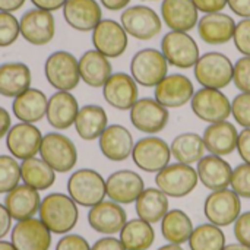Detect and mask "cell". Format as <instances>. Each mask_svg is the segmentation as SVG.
<instances>
[{"mask_svg":"<svg viewBox=\"0 0 250 250\" xmlns=\"http://www.w3.org/2000/svg\"><path fill=\"white\" fill-rule=\"evenodd\" d=\"M38 215L53 234L64 236L76 227L79 209L76 202L69 195L54 192L41 199Z\"/></svg>","mask_w":250,"mask_h":250,"instance_id":"cell-1","label":"cell"},{"mask_svg":"<svg viewBox=\"0 0 250 250\" xmlns=\"http://www.w3.org/2000/svg\"><path fill=\"white\" fill-rule=\"evenodd\" d=\"M67 195L78 207L92 208L107 196L104 177L92 168H79L67 180Z\"/></svg>","mask_w":250,"mask_h":250,"instance_id":"cell-2","label":"cell"},{"mask_svg":"<svg viewBox=\"0 0 250 250\" xmlns=\"http://www.w3.org/2000/svg\"><path fill=\"white\" fill-rule=\"evenodd\" d=\"M193 72L196 81L204 88L223 89L233 82L234 63L220 51H209L199 57Z\"/></svg>","mask_w":250,"mask_h":250,"instance_id":"cell-3","label":"cell"},{"mask_svg":"<svg viewBox=\"0 0 250 250\" xmlns=\"http://www.w3.org/2000/svg\"><path fill=\"white\" fill-rule=\"evenodd\" d=\"M40 157L56 173H69L78 163V149L73 141L66 135L50 132L42 136Z\"/></svg>","mask_w":250,"mask_h":250,"instance_id":"cell-4","label":"cell"},{"mask_svg":"<svg viewBox=\"0 0 250 250\" xmlns=\"http://www.w3.org/2000/svg\"><path fill=\"white\" fill-rule=\"evenodd\" d=\"M47 82L57 91H72L81 82L79 60L69 51L57 50L44 63Z\"/></svg>","mask_w":250,"mask_h":250,"instance_id":"cell-5","label":"cell"},{"mask_svg":"<svg viewBox=\"0 0 250 250\" xmlns=\"http://www.w3.org/2000/svg\"><path fill=\"white\" fill-rule=\"evenodd\" d=\"M130 75L138 85L155 88L168 75V62L157 48H142L130 60Z\"/></svg>","mask_w":250,"mask_h":250,"instance_id":"cell-6","label":"cell"},{"mask_svg":"<svg viewBox=\"0 0 250 250\" xmlns=\"http://www.w3.org/2000/svg\"><path fill=\"white\" fill-rule=\"evenodd\" d=\"M198 183L199 177L196 170L182 163L168 164L155 176L157 188L168 198H185L196 189Z\"/></svg>","mask_w":250,"mask_h":250,"instance_id":"cell-7","label":"cell"},{"mask_svg":"<svg viewBox=\"0 0 250 250\" xmlns=\"http://www.w3.org/2000/svg\"><path fill=\"white\" fill-rule=\"evenodd\" d=\"M120 23L127 35L141 41H149L155 38L163 29V19L160 15L152 7L145 4L126 7L122 12Z\"/></svg>","mask_w":250,"mask_h":250,"instance_id":"cell-8","label":"cell"},{"mask_svg":"<svg viewBox=\"0 0 250 250\" xmlns=\"http://www.w3.org/2000/svg\"><path fill=\"white\" fill-rule=\"evenodd\" d=\"M130 157L139 170L145 173L157 174L158 171H161L164 167L170 164L173 155H171L170 145L164 139L155 135H149L139 139L133 145V151Z\"/></svg>","mask_w":250,"mask_h":250,"instance_id":"cell-9","label":"cell"},{"mask_svg":"<svg viewBox=\"0 0 250 250\" xmlns=\"http://www.w3.org/2000/svg\"><path fill=\"white\" fill-rule=\"evenodd\" d=\"M204 214L208 223L218 227H229L242 214V198L231 189L211 192L204 204Z\"/></svg>","mask_w":250,"mask_h":250,"instance_id":"cell-10","label":"cell"},{"mask_svg":"<svg viewBox=\"0 0 250 250\" xmlns=\"http://www.w3.org/2000/svg\"><path fill=\"white\" fill-rule=\"evenodd\" d=\"M161 53L170 66L190 69L201 57L199 47L192 35L180 31H170L161 40Z\"/></svg>","mask_w":250,"mask_h":250,"instance_id":"cell-11","label":"cell"},{"mask_svg":"<svg viewBox=\"0 0 250 250\" xmlns=\"http://www.w3.org/2000/svg\"><path fill=\"white\" fill-rule=\"evenodd\" d=\"M190 105L193 114L209 125L229 120L231 116V101L221 89L202 86L199 91H195Z\"/></svg>","mask_w":250,"mask_h":250,"instance_id":"cell-12","label":"cell"},{"mask_svg":"<svg viewBox=\"0 0 250 250\" xmlns=\"http://www.w3.org/2000/svg\"><path fill=\"white\" fill-rule=\"evenodd\" d=\"M129 111L133 127L146 135L163 132L170 120L168 108L161 105L155 98H139Z\"/></svg>","mask_w":250,"mask_h":250,"instance_id":"cell-13","label":"cell"},{"mask_svg":"<svg viewBox=\"0 0 250 250\" xmlns=\"http://www.w3.org/2000/svg\"><path fill=\"white\" fill-rule=\"evenodd\" d=\"M127 32L120 22L114 19H101L92 29V45L108 59H117L127 50Z\"/></svg>","mask_w":250,"mask_h":250,"instance_id":"cell-14","label":"cell"},{"mask_svg":"<svg viewBox=\"0 0 250 250\" xmlns=\"http://www.w3.org/2000/svg\"><path fill=\"white\" fill-rule=\"evenodd\" d=\"M22 38L32 45L48 44L56 34V21L51 12L34 7L26 10L19 19Z\"/></svg>","mask_w":250,"mask_h":250,"instance_id":"cell-15","label":"cell"},{"mask_svg":"<svg viewBox=\"0 0 250 250\" xmlns=\"http://www.w3.org/2000/svg\"><path fill=\"white\" fill-rule=\"evenodd\" d=\"M51 231L40 218L18 221L10 231V242L16 250H48L51 246Z\"/></svg>","mask_w":250,"mask_h":250,"instance_id":"cell-16","label":"cell"},{"mask_svg":"<svg viewBox=\"0 0 250 250\" xmlns=\"http://www.w3.org/2000/svg\"><path fill=\"white\" fill-rule=\"evenodd\" d=\"M41 130L32 123H18L10 127L6 135V146L12 157L16 160H28L40 154V146L42 141Z\"/></svg>","mask_w":250,"mask_h":250,"instance_id":"cell-17","label":"cell"},{"mask_svg":"<svg viewBox=\"0 0 250 250\" xmlns=\"http://www.w3.org/2000/svg\"><path fill=\"white\" fill-rule=\"evenodd\" d=\"M193 94V82L186 75L170 73L155 86L154 97L166 108H180L192 101Z\"/></svg>","mask_w":250,"mask_h":250,"instance_id":"cell-18","label":"cell"},{"mask_svg":"<svg viewBox=\"0 0 250 250\" xmlns=\"http://www.w3.org/2000/svg\"><path fill=\"white\" fill-rule=\"evenodd\" d=\"M103 97L105 103L116 110H130L139 100L138 83L129 73H113L103 86Z\"/></svg>","mask_w":250,"mask_h":250,"instance_id":"cell-19","label":"cell"},{"mask_svg":"<svg viewBox=\"0 0 250 250\" xmlns=\"http://www.w3.org/2000/svg\"><path fill=\"white\" fill-rule=\"evenodd\" d=\"M144 189V179L132 170H119L105 179L107 198L120 205L136 202Z\"/></svg>","mask_w":250,"mask_h":250,"instance_id":"cell-20","label":"cell"},{"mask_svg":"<svg viewBox=\"0 0 250 250\" xmlns=\"http://www.w3.org/2000/svg\"><path fill=\"white\" fill-rule=\"evenodd\" d=\"M127 221L126 211L120 204L113 201H103L95 207L89 208L88 224L89 227L104 236L119 234Z\"/></svg>","mask_w":250,"mask_h":250,"instance_id":"cell-21","label":"cell"},{"mask_svg":"<svg viewBox=\"0 0 250 250\" xmlns=\"http://www.w3.org/2000/svg\"><path fill=\"white\" fill-rule=\"evenodd\" d=\"M66 23L79 32L92 31L103 19V10L97 0H67L63 6Z\"/></svg>","mask_w":250,"mask_h":250,"instance_id":"cell-22","label":"cell"},{"mask_svg":"<svg viewBox=\"0 0 250 250\" xmlns=\"http://www.w3.org/2000/svg\"><path fill=\"white\" fill-rule=\"evenodd\" d=\"M78 111H79V104L78 100L72 95V92L57 91L48 98L45 119L51 127L62 132V130H67L75 125Z\"/></svg>","mask_w":250,"mask_h":250,"instance_id":"cell-23","label":"cell"},{"mask_svg":"<svg viewBox=\"0 0 250 250\" xmlns=\"http://www.w3.org/2000/svg\"><path fill=\"white\" fill-rule=\"evenodd\" d=\"M133 136L127 127L122 125H110L98 138L101 154L114 163L127 160L133 151Z\"/></svg>","mask_w":250,"mask_h":250,"instance_id":"cell-24","label":"cell"},{"mask_svg":"<svg viewBox=\"0 0 250 250\" xmlns=\"http://www.w3.org/2000/svg\"><path fill=\"white\" fill-rule=\"evenodd\" d=\"M198 34L209 45H223L233 40L236 21L223 12L205 13L198 21Z\"/></svg>","mask_w":250,"mask_h":250,"instance_id":"cell-25","label":"cell"},{"mask_svg":"<svg viewBox=\"0 0 250 250\" xmlns=\"http://www.w3.org/2000/svg\"><path fill=\"white\" fill-rule=\"evenodd\" d=\"M10 214L12 220L22 221L35 217L38 214L40 205H41V196L40 192L28 185H18L4 196L3 204Z\"/></svg>","mask_w":250,"mask_h":250,"instance_id":"cell-26","label":"cell"},{"mask_svg":"<svg viewBox=\"0 0 250 250\" xmlns=\"http://www.w3.org/2000/svg\"><path fill=\"white\" fill-rule=\"evenodd\" d=\"M161 19L171 31L189 32L199 21V10L192 0H163Z\"/></svg>","mask_w":250,"mask_h":250,"instance_id":"cell-27","label":"cell"},{"mask_svg":"<svg viewBox=\"0 0 250 250\" xmlns=\"http://www.w3.org/2000/svg\"><path fill=\"white\" fill-rule=\"evenodd\" d=\"M204 144L205 149L218 157L231 155L237 149V139L239 132L236 125H233L229 120L211 123L204 130Z\"/></svg>","mask_w":250,"mask_h":250,"instance_id":"cell-28","label":"cell"},{"mask_svg":"<svg viewBox=\"0 0 250 250\" xmlns=\"http://www.w3.org/2000/svg\"><path fill=\"white\" fill-rule=\"evenodd\" d=\"M196 173L199 182L207 189L214 192V190L227 189L230 186L233 168L229 164V161H226L223 157L209 154V155H204V158L198 163Z\"/></svg>","mask_w":250,"mask_h":250,"instance_id":"cell-29","label":"cell"},{"mask_svg":"<svg viewBox=\"0 0 250 250\" xmlns=\"http://www.w3.org/2000/svg\"><path fill=\"white\" fill-rule=\"evenodd\" d=\"M79 60V75L81 81L91 88H103L108 78L113 75V66L110 59L100 51L88 50Z\"/></svg>","mask_w":250,"mask_h":250,"instance_id":"cell-30","label":"cell"},{"mask_svg":"<svg viewBox=\"0 0 250 250\" xmlns=\"http://www.w3.org/2000/svg\"><path fill=\"white\" fill-rule=\"evenodd\" d=\"M48 98L41 89L28 88L13 98L12 111L15 117L23 123H38L45 117Z\"/></svg>","mask_w":250,"mask_h":250,"instance_id":"cell-31","label":"cell"},{"mask_svg":"<svg viewBox=\"0 0 250 250\" xmlns=\"http://www.w3.org/2000/svg\"><path fill=\"white\" fill-rule=\"evenodd\" d=\"M32 75L28 64L22 62H6L0 64V95L15 98L31 88Z\"/></svg>","mask_w":250,"mask_h":250,"instance_id":"cell-32","label":"cell"},{"mask_svg":"<svg viewBox=\"0 0 250 250\" xmlns=\"http://www.w3.org/2000/svg\"><path fill=\"white\" fill-rule=\"evenodd\" d=\"M73 126L82 141H95L107 129L108 117L101 105L86 104L79 108Z\"/></svg>","mask_w":250,"mask_h":250,"instance_id":"cell-33","label":"cell"},{"mask_svg":"<svg viewBox=\"0 0 250 250\" xmlns=\"http://www.w3.org/2000/svg\"><path fill=\"white\" fill-rule=\"evenodd\" d=\"M170 202L168 196L161 192L158 188H146L139 195V198L135 202V209L138 214V218L155 224L161 223L164 215L170 211Z\"/></svg>","mask_w":250,"mask_h":250,"instance_id":"cell-34","label":"cell"},{"mask_svg":"<svg viewBox=\"0 0 250 250\" xmlns=\"http://www.w3.org/2000/svg\"><path fill=\"white\" fill-rule=\"evenodd\" d=\"M171 155L177 163L182 164H198L205 155L204 138L195 132H185L177 135L170 144Z\"/></svg>","mask_w":250,"mask_h":250,"instance_id":"cell-35","label":"cell"},{"mask_svg":"<svg viewBox=\"0 0 250 250\" xmlns=\"http://www.w3.org/2000/svg\"><path fill=\"white\" fill-rule=\"evenodd\" d=\"M193 229L195 227L190 217L182 209H171L161 220V234L168 243L173 245L182 246L188 243Z\"/></svg>","mask_w":250,"mask_h":250,"instance_id":"cell-36","label":"cell"},{"mask_svg":"<svg viewBox=\"0 0 250 250\" xmlns=\"http://www.w3.org/2000/svg\"><path fill=\"white\" fill-rule=\"evenodd\" d=\"M21 180L38 192L47 190L56 182V171L41 157H32L21 163Z\"/></svg>","mask_w":250,"mask_h":250,"instance_id":"cell-37","label":"cell"},{"mask_svg":"<svg viewBox=\"0 0 250 250\" xmlns=\"http://www.w3.org/2000/svg\"><path fill=\"white\" fill-rule=\"evenodd\" d=\"M119 234L120 242L126 250H148L155 242V231L152 224L141 218L126 221Z\"/></svg>","mask_w":250,"mask_h":250,"instance_id":"cell-38","label":"cell"},{"mask_svg":"<svg viewBox=\"0 0 250 250\" xmlns=\"http://www.w3.org/2000/svg\"><path fill=\"white\" fill-rule=\"evenodd\" d=\"M188 243L190 250H223L226 246V234L221 227L207 223L193 229Z\"/></svg>","mask_w":250,"mask_h":250,"instance_id":"cell-39","label":"cell"},{"mask_svg":"<svg viewBox=\"0 0 250 250\" xmlns=\"http://www.w3.org/2000/svg\"><path fill=\"white\" fill-rule=\"evenodd\" d=\"M21 182V164L12 155H0V193H7Z\"/></svg>","mask_w":250,"mask_h":250,"instance_id":"cell-40","label":"cell"},{"mask_svg":"<svg viewBox=\"0 0 250 250\" xmlns=\"http://www.w3.org/2000/svg\"><path fill=\"white\" fill-rule=\"evenodd\" d=\"M21 35L19 21L13 13L0 12V47L12 45Z\"/></svg>","mask_w":250,"mask_h":250,"instance_id":"cell-41","label":"cell"},{"mask_svg":"<svg viewBox=\"0 0 250 250\" xmlns=\"http://www.w3.org/2000/svg\"><path fill=\"white\" fill-rule=\"evenodd\" d=\"M230 188L243 199H250V164L243 163L233 168Z\"/></svg>","mask_w":250,"mask_h":250,"instance_id":"cell-42","label":"cell"},{"mask_svg":"<svg viewBox=\"0 0 250 250\" xmlns=\"http://www.w3.org/2000/svg\"><path fill=\"white\" fill-rule=\"evenodd\" d=\"M231 116L243 127H250V94L240 92L231 101Z\"/></svg>","mask_w":250,"mask_h":250,"instance_id":"cell-43","label":"cell"},{"mask_svg":"<svg viewBox=\"0 0 250 250\" xmlns=\"http://www.w3.org/2000/svg\"><path fill=\"white\" fill-rule=\"evenodd\" d=\"M233 82L240 92L250 94V56H243L234 63Z\"/></svg>","mask_w":250,"mask_h":250,"instance_id":"cell-44","label":"cell"},{"mask_svg":"<svg viewBox=\"0 0 250 250\" xmlns=\"http://www.w3.org/2000/svg\"><path fill=\"white\" fill-rule=\"evenodd\" d=\"M233 41L239 53L243 56H250V18L242 19L239 23H236Z\"/></svg>","mask_w":250,"mask_h":250,"instance_id":"cell-45","label":"cell"},{"mask_svg":"<svg viewBox=\"0 0 250 250\" xmlns=\"http://www.w3.org/2000/svg\"><path fill=\"white\" fill-rule=\"evenodd\" d=\"M56 250H91V246L85 237L67 233L57 242Z\"/></svg>","mask_w":250,"mask_h":250,"instance_id":"cell-46","label":"cell"},{"mask_svg":"<svg viewBox=\"0 0 250 250\" xmlns=\"http://www.w3.org/2000/svg\"><path fill=\"white\" fill-rule=\"evenodd\" d=\"M234 237L239 243L250 248V211L243 212L234 223Z\"/></svg>","mask_w":250,"mask_h":250,"instance_id":"cell-47","label":"cell"},{"mask_svg":"<svg viewBox=\"0 0 250 250\" xmlns=\"http://www.w3.org/2000/svg\"><path fill=\"white\" fill-rule=\"evenodd\" d=\"M196 9L202 13L223 12L227 7V0H192Z\"/></svg>","mask_w":250,"mask_h":250,"instance_id":"cell-48","label":"cell"},{"mask_svg":"<svg viewBox=\"0 0 250 250\" xmlns=\"http://www.w3.org/2000/svg\"><path fill=\"white\" fill-rule=\"evenodd\" d=\"M237 152L243 163L250 164V127L243 129L239 132V139H237Z\"/></svg>","mask_w":250,"mask_h":250,"instance_id":"cell-49","label":"cell"},{"mask_svg":"<svg viewBox=\"0 0 250 250\" xmlns=\"http://www.w3.org/2000/svg\"><path fill=\"white\" fill-rule=\"evenodd\" d=\"M91 250H126L123 243L120 242V239H116L113 236H105L100 240H97L92 246Z\"/></svg>","mask_w":250,"mask_h":250,"instance_id":"cell-50","label":"cell"},{"mask_svg":"<svg viewBox=\"0 0 250 250\" xmlns=\"http://www.w3.org/2000/svg\"><path fill=\"white\" fill-rule=\"evenodd\" d=\"M227 6L234 15L243 19L250 18V0H227Z\"/></svg>","mask_w":250,"mask_h":250,"instance_id":"cell-51","label":"cell"},{"mask_svg":"<svg viewBox=\"0 0 250 250\" xmlns=\"http://www.w3.org/2000/svg\"><path fill=\"white\" fill-rule=\"evenodd\" d=\"M10 229H12V217L7 212L6 207L0 204V240H3V237L9 234Z\"/></svg>","mask_w":250,"mask_h":250,"instance_id":"cell-52","label":"cell"},{"mask_svg":"<svg viewBox=\"0 0 250 250\" xmlns=\"http://www.w3.org/2000/svg\"><path fill=\"white\" fill-rule=\"evenodd\" d=\"M67 0H31V3L38 7V9H42V10H47V12H54V10H59V9H63L64 3Z\"/></svg>","mask_w":250,"mask_h":250,"instance_id":"cell-53","label":"cell"},{"mask_svg":"<svg viewBox=\"0 0 250 250\" xmlns=\"http://www.w3.org/2000/svg\"><path fill=\"white\" fill-rule=\"evenodd\" d=\"M10 127H12L10 113L6 108L0 107V139H3L7 135V132L10 130Z\"/></svg>","mask_w":250,"mask_h":250,"instance_id":"cell-54","label":"cell"},{"mask_svg":"<svg viewBox=\"0 0 250 250\" xmlns=\"http://www.w3.org/2000/svg\"><path fill=\"white\" fill-rule=\"evenodd\" d=\"M101 4L107 9V10H111V12H117V10H125L130 0H100Z\"/></svg>","mask_w":250,"mask_h":250,"instance_id":"cell-55","label":"cell"},{"mask_svg":"<svg viewBox=\"0 0 250 250\" xmlns=\"http://www.w3.org/2000/svg\"><path fill=\"white\" fill-rule=\"evenodd\" d=\"M25 4V0H0V12L13 13Z\"/></svg>","mask_w":250,"mask_h":250,"instance_id":"cell-56","label":"cell"},{"mask_svg":"<svg viewBox=\"0 0 250 250\" xmlns=\"http://www.w3.org/2000/svg\"><path fill=\"white\" fill-rule=\"evenodd\" d=\"M223 250H250L249 246H246V245H242V243H231V245H226L224 246V249Z\"/></svg>","mask_w":250,"mask_h":250,"instance_id":"cell-57","label":"cell"},{"mask_svg":"<svg viewBox=\"0 0 250 250\" xmlns=\"http://www.w3.org/2000/svg\"><path fill=\"white\" fill-rule=\"evenodd\" d=\"M0 250H16V248L12 245V242L0 240Z\"/></svg>","mask_w":250,"mask_h":250,"instance_id":"cell-58","label":"cell"},{"mask_svg":"<svg viewBox=\"0 0 250 250\" xmlns=\"http://www.w3.org/2000/svg\"><path fill=\"white\" fill-rule=\"evenodd\" d=\"M157 250H185L180 245H173V243H168V245H166V246H161L160 249Z\"/></svg>","mask_w":250,"mask_h":250,"instance_id":"cell-59","label":"cell"}]
</instances>
